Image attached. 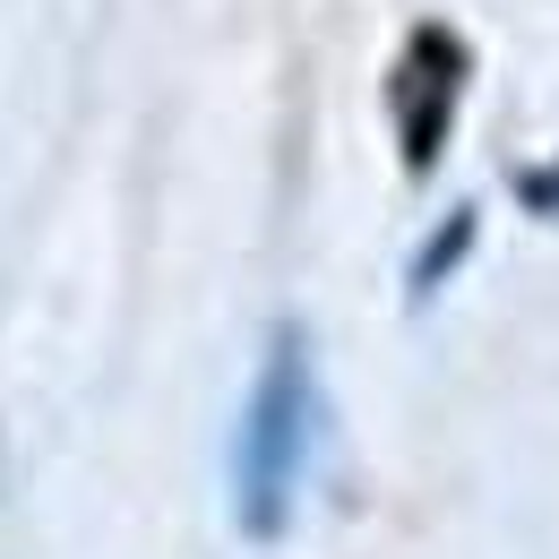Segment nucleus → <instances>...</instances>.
<instances>
[{
	"label": "nucleus",
	"instance_id": "nucleus-1",
	"mask_svg": "<svg viewBox=\"0 0 559 559\" xmlns=\"http://www.w3.org/2000/svg\"><path fill=\"white\" fill-rule=\"evenodd\" d=\"M301 448H310V370H301V345L276 336L267 370H259V396H250V421H241V448H233V483H241V525L250 534L284 525L293 483H301Z\"/></svg>",
	"mask_w": 559,
	"mask_h": 559
}]
</instances>
